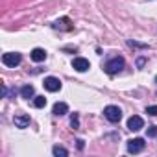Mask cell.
Returning <instances> with one entry per match:
<instances>
[{"label":"cell","mask_w":157,"mask_h":157,"mask_svg":"<svg viewBox=\"0 0 157 157\" xmlns=\"http://www.w3.org/2000/svg\"><path fill=\"white\" fill-rule=\"evenodd\" d=\"M142 128H144V120H142V117L133 115V117L128 118V129H131V131H139V129H142Z\"/></svg>","instance_id":"7"},{"label":"cell","mask_w":157,"mask_h":157,"mask_svg":"<svg viewBox=\"0 0 157 157\" xmlns=\"http://www.w3.org/2000/svg\"><path fill=\"white\" fill-rule=\"evenodd\" d=\"M144 146H146V142H144V139H129L128 140V151L129 153H140L142 150H144Z\"/></svg>","instance_id":"4"},{"label":"cell","mask_w":157,"mask_h":157,"mask_svg":"<svg viewBox=\"0 0 157 157\" xmlns=\"http://www.w3.org/2000/svg\"><path fill=\"white\" fill-rule=\"evenodd\" d=\"M33 105H35L37 109L44 107V105H46V98H44V96H33Z\"/></svg>","instance_id":"14"},{"label":"cell","mask_w":157,"mask_h":157,"mask_svg":"<svg viewBox=\"0 0 157 157\" xmlns=\"http://www.w3.org/2000/svg\"><path fill=\"white\" fill-rule=\"evenodd\" d=\"M128 46H131V48H142V50L148 48V44H144V43H137V41H128Z\"/></svg>","instance_id":"16"},{"label":"cell","mask_w":157,"mask_h":157,"mask_svg":"<svg viewBox=\"0 0 157 157\" xmlns=\"http://www.w3.org/2000/svg\"><path fill=\"white\" fill-rule=\"evenodd\" d=\"M104 117H105L111 124H117V122H120V118H122V111H120L118 105H107V107L104 109Z\"/></svg>","instance_id":"2"},{"label":"cell","mask_w":157,"mask_h":157,"mask_svg":"<svg viewBox=\"0 0 157 157\" xmlns=\"http://www.w3.org/2000/svg\"><path fill=\"white\" fill-rule=\"evenodd\" d=\"M148 137H157V126H150L148 128Z\"/></svg>","instance_id":"18"},{"label":"cell","mask_w":157,"mask_h":157,"mask_svg":"<svg viewBox=\"0 0 157 157\" xmlns=\"http://www.w3.org/2000/svg\"><path fill=\"white\" fill-rule=\"evenodd\" d=\"M44 89L48 91V93H57L59 89H61V82H59V78H54V76H48V78H44Z\"/></svg>","instance_id":"5"},{"label":"cell","mask_w":157,"mask_h":157,"mask_svg":"<svg viewBox=\"0 0 157 157\" xmlns=\"http://www.w3.org/2000/svg\"><path fill=\"white\" fill-rule=\"evenodd\" d=\"M144 63H146V59H144V57H139V59H137V67H139V68H140V67H144Z\"/></svg>","instance_id":"19"},{"label":"cell","mask_w":157,"mask_h":157,"mask_svg":"<svg viewBox=\"0 0 157 157\" xmlns=\"http://www.w3.org/2000/svg\"><path fill=\"white\" fill-rule=\"evenodd\" d=\"M146 113H148L150 117H155V115H157V105H150V107H146Z\"/></svg>","instance_id":"17"},{"label":"cell","mask_w":157,"mask_h":157,"mask_svg":"<svg viewBox=\"0 0 157 157\" xmlns=\"http://www.w3.org/2000/svg\"><path fill=\"white\" fill-rule=\"evenodd\" d=\"M72 67H74V70H78V72H87V70L91 68V63H89V59H85V57H74V59H72Z\"/></svg>","instance_id":"6"},{"label":"cell","mask_w":157,"mask_h":157,"mask_svg":"<svg viewBox=\"0 0 157 157\" xmlns=\"http://www.w3.org/2000/svg\"><path fill=\"white\" fill-rule=\"evenodd\" d=\"M30 57H32V61L41 63V61H44V59H46V50H43V48H33V50H32V54H30Z\"/></svg>","instance_id":"8"},{"label":"cell","mask_w":157,"mask_h":157,"mask_svg":"<svg viewBox=\"0 0 157 157\" xmlns=\"http://www.w3.org/2000/svg\"><path fill=\"white\" fill-rule=\"evenodd\" d=\"M70 126H72L74 129L80 128V117H78V113H74V115L70 117Z\"/></svg>","instance_id":"15"},{"label":"cell","mask_w":157,"mask_h":157,"mask_svg":"<svg viewBox=\"0 0 157 157\" xmlns=\"http://www.w3.org/2000/svg\"><path fill=\"white\" fill-rule=\"evenodd\" d=\"M76 142H78V148H80V150H83V140H82V139H78Z\"/></svg>","instance_id":"20"},{"label":"cell","mask_w":157,"mask_h":157,"mask_svg":"<svg viewBox=\"0 0 157 157\" xmlns=\"http://www.w3.org/2000/svg\"><path fill=\"white\" fill-rule=\"evenodd\" d=\"M21 61H22V56L19 52H6L2 56V63L6 67H11V68H15L17 65H21Z\"/></svg>","instance_id":"3"},{"label":"cell","mask_w":157,"mask_h":157,"mask_svg":"<svg viewBox=\"0 0 157 157\" xmlns=\"http://www.w3.org/2000/svg\"><path fill=\"white\" fill-rule=\"evenodd\" d=\"M52 113H54L56 117H63V115H67V113H68V105H67L65 102H57V104L54 105Z\"/></svg>","instance_id":"10"},{"label":"cell","mask_w":157,"mask_h":157,"mask_svg":"<svg viewBox=\"0 0 157 157\" xmlns=\"http://www.w3.org/2000/svg\"><path fill=\"white\" fill-rule=\"evenodd\" d=\"M33 94H35V89H33V85H24V87L21 89V96H22V98H26V100L33 98Z\"/></svg>","instance_id":"11"},{"label":"cell","mask_w":157,"mask_h":157,"mask_svg":"<svg viewBox=\"0 0 157 157\" xmlns=\"http://www.w3.org/2000/svg\"><path fill=\"white\" fill-rule=\"evenodd\" d=\"M52 153H54L56 157H67V155H68V150H65L63 146H54V148H52Z\"/></svg>","instance_id":"13"},{"label":"cell","mask_w":157,"mask_h":157,"mask_svg":"<svg viewBox=\"0 0 157 157\" xmlns=\"http://www.w3.org/2000/svg\"><path fill=\"white\" fill-rule=\"evenodd\" d=\"M65 24H68V19H61V21H56L52 26H54L56 30H65V32H70V30H72V26H65Z\"/></svg>","instance_id":"12"},{"label":"cell","mask_w":157,"mask_h":157,"mask_svg":"<svg viewBox=\"0 0 157 157\" xmlns=\"http://www.w3.org/2000/svg\"><path fill=\"white\" fill-rule=\"evenodd\" d=\"M13 122H15V126H17V128L24 129V128H28V126H30V117H28V115H17V117L13 118Z\"/></svg>","instance_id":"9"},{"label":"cell","mask_w":157,"mask_h":157,"mask_svg":"<svg viewBox=\"0 0 157 157\" xmlns=\"http://www.w3.org/2000/svg\"><path fill=\"white\" fill-rule=\"evenodd\" d=\"M104 68H105V72H107L109 76H113V74H118V72L124 68V59L117 56V57L109 59V61L105 63V67H104Z\"/></svg>","instance_id":"1"},{"label":"cell","mask_w":157,"mask_h":157,"mask_svg":"<svg viewBox=\"0 0 157 157\" xmlns=\"http://www.w3.org/2000/svg\"><path fill=\"white\" fill-rule=\"evenodd\" d=\"M155 83H157V76H155Z\"/></svg>","instance_id":"21"}]
</instances>
